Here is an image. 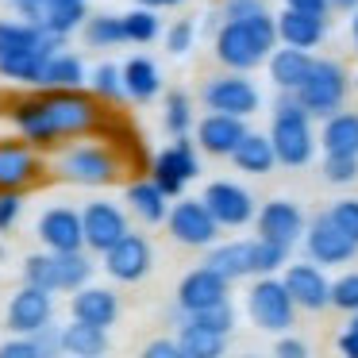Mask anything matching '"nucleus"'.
<instances>
[{
    "mask_svg": "<svg viewBox=\"0 0 358 358\" xmlns=\"http://www.w3.org/2000/svg\"><path fill=\"white\" fill-rule=\"evenodd\" d=\"M324 39H327V16H320V12L285 8L278 16V43H289V47H301V50H316Z\"/></svg>",
    "mask_w": 358,
    "mask_h": 358,
    "instance_id": "25",
    "label": "nucleus"
},
{
    "mask_svg": "<svg viewBox=\"0 0 358 358\" xmlns=\"http://www.w3.org/2000/svg\"><path fill=\"white\" fill-rule=\"evenodd\" d=\"M350 39H355V47H358V8L350 12Z\"/></svg>",
    "mask_w": 358,
    "mask_h": 358,
    "instance_id": "59",
    "label": "nucleus"
},
{
    "mask_svg": "<svg viewBox=\"0 0 358 358\" xmlns=\"http://www.w3.org/2000/svg\"><path fill=\"white\" fill-rule=\"evenodd\" d=\"M81 39H85L93 50H112V47H120V43H127V35H124V16H108V12H101V16H89L85 24H81Z\"/></svg>",
    "mask_w": 358,
    "mask_h": 358,
    "instance_id": "36",
    "label": "nucleus"
},
{
    "mask_svg": "<svg viewBox=\"0 0 358 358\" xmlns=\"http://www.w3.org/2000/svg\"><path fill=\"white\" fill-rule=\"evenodd\" d=\"M139 4H147V8H178L185 0H139Z\"/></svg>",
    "mask_w": 358,
    "mask_h": 358,
    "instance_id": "57",
    "label": "nucleus"
},
{
    "mask_svg": "<svg viewBox=\"0 0 358 358\" xmlns=\"http://www.w3.org/2000/svg\"><path fill=\"white\" fill-rule=\"evenodd\" d=\"M55 173L66 185H81V189H104L116 185L124 162L108 143H85V139H70L58 147L55 155Z\"/></svg>",
    "mask_w": 358,
    "mask_h": 358,
    "instance_id": "2",
    "label": "nucleus"
},
{
    "mask_svg": "<svg viewBox=\"0 0 358 358\" xmlns=\"http://www.w3.org/2000/svg\"><path fill=\"white\" fill-rule=\"evenodd\" d=\"M185 324L208 327V331H220V335H231V327H235V308H231V301H220V304H208V308H201V312H189Z\"/></svg>",
    "mask_w": 358,
    "mask_h": 358,
    "instance_id": "42",
    "label": "nucleus"
},
{
    "mask_svg": "<svg viewBox=\"0 0 358 358\" xmlns=\"http://www.w3.org/2000/svg\"><path fill=\"white\" fill-rule=\"evenodd\" d=\"M201 101H204L208 112H227V116H243V120L255 116V112L262 108L258 85L239 70H227V73H220V78H208L201 85Z\"/></svg>",
    "mask_w": 358,
    "mask_h": 358,
    "instance_id": "7",
    "label": "nucleus"
},
{
    "mask_svg": "<svg viewBox=\"0 0 358 358\" xmlns=\"http://www.w3.org/2000/svg\"><path fill=\"white\" fill-rule=\"evenodd\" d=\"M8 120H12V127H16L20 139L35 143L39 150H58V147H62V135H58L55 120H50L43 93L16 96V101H12V108H8Z\"/></svg>",
    "mask_w": 358,
    "mask_h": 358,
    "instance_id": "14",
    "label": "nucleus"
},
{
    "mask_svg": "<svg viewBox=\"0 0 358 358\" xmlns=\"http://www.w3.org/2000/svg\"><path fill=\"white\" fill-rule=\"evenodd\" d=\"M50 320H55V293L24 281V285L8 296L4 327H8L12 335H31V331H39V327H47Z\"/></svg>",
    "mask_w": 358,
    "mask_h": 358,
    "instance_id": "15",
    "label": "nucleus"
},
{
    "mask_svg": "<svg viewBox=\"0 0 358 358\" xmlns=\"http://www.w3.org/2000/svg\"><path fill=\"white\" fill-rule=\"evenodd\" d=\"M270 112H273V120H312V112L304 108L296 89H278V96L270 101Z\"/></svg>",
    "mask_w": 358,
    "mask_h": 358,
    "instance_id": "46",
    "label": "nucleus"
},
{
    "mask_svg": "<svg viewBox=\"0 0 358 358\" xmlns=\"http://www.w3.org/2000/svg\"><path fill=\"white\" fill-rule=\"evenodd\" d=\"M220 12H224V20H250L258 12H266V0H227Z\"/></svg>",
    "mask_w": 358,
    "mask_h": 358,
    "instance_id": "52",
    "label": "nucleus"
},
{
    "mask_svg": "<svg viewBox=\"0 0 358 358\" xmlns=\"http://www.w3.org/2000/svg\"><path fill=\"white\" fill-rule=\"evenodd\" d=\"M331 8H339V12H355V8H358V0H331Z\"/></svg>",
    "mask_w": 358,
    "mask_h": 358,
    "instance_id": "58",
    "label": "nucleus"
},
{
    "mask_svg": "<svg viewBox=\"0 0 358 358\" xmlns=\"http://www.w3.org/2000/svg\"><path fill=\"white\" fill-rule=\"evenodd\" d=\"M327 212H331L335 224H339L343 231H347L350 239L358 243V196H339V201H335Z\"/></svg>",
    "mask_w": 358,
    "mask_h": 358,
    "instance_id": "48",
    "label": "nucleus"
},
{
    "mask_svg": "<svg viewBox=\"0 0 358 358\" xmlns=\"http://www.w3.org/2000/svg\"><path fill=\"white\" fill-rule=\"evenodd\" d=\"M143 358H181V347L178 339H150L143 347Z\"/></svg>",
    "mask_w": 358,
    "mask_h": 358,
    "instance_id": "53",
    "label": "nucleus"
},
{
    "mask_svg": "<svg viewBox=\"0 0 358 358\" xmlns=\"http://www.w3.org/2000/svg\"><path fill=\"white\" fill-rule=\"evenodd\" d=\"M227 289H231V281H227L224 273H216L212 266H196V270H189L185 278L178 281L173 304L189 316V312H201V308H208V304L227 301Z\"/></svg>",
    "mask_w": 358,
    "mask_h": 358,
    "instance_id": "20",
    "label": "nucleus"
},
{
    "mask_svg": "<svg viewBox=\"0 0 358 358\" xmlns=\"http://www.w3.org/2000/svg\"><path fill=\"white\" fill-rule=\"evenodd\" d=\"M339 350H343V355H347V358H358V335L350 331V327H347V331L339 335Z\"/></svg>",
    "mask_w": 358,
    "mask_h": 358,
    "instance_id": "56",
    "label": "nucleus"
},
{
    "mask_svg": "<svg viewBox=\"0 0 358 358\" xmlns=\"http://www.w3.org/2000/svg\"><path fill=\"white\" fill-rule=\"evenodd\" d=\"M0 358H43V355L31 335H12V339L0 343Z\"/></svg>",
    "mask_w": 358,
    "mask_h": 358,
    "instance_id": "50",
    "label": "nucleus"
},
{
    "mask_svg": "<svg viewBox=\"0 0 358 358\" xmlns=\"http://www.w3.org/2000/svg\"><path fill=\"white\" fill-rule=\"evenodd\" d=\"M124 89H127V101L135 104H150L158 93H162V73L150 58L135 55L124 62Z\"/></svg>",
    "mask_w": 358,
    "mask_h": 358,
    "instance_id": "33",
    "label": "nucleus"
},
{
    "mask_svg": "<svg viewBox=\"0 0 358 358\" xmlns=\"http://www.w3.org/2000/svg\"><path fill=\"white\" fill-rule=\"evenodd\" d=\"M331 308L347 312V316L358 312V270H350V273L331 281Z\"/></svg>",
    "mask_w": 358,
    "mask_h": 358,
    "instance_id": "45",
    "label": "nucleus"
},
{
    "mask_svg": "<svg viewBox=\"0 0 358 358\" xmlns=\"http://www.w3.org/2000/svg\"><path fill=\"white\" fill-rule=\"evenodd\" d=\"M324 181H327V185H355V181H358V158H350V155H324Z\"/></svg>",
    "mask_w": 358,
    "mask_h": 358,
    "instance_id": "44",
    "label": "nucleus"
},
{
    "mask_svg": "<svg viewBox=\"0 0 358 358\" xmlns=\"http://www.w3.org/2000/svg\"><path fill=\"white\" fill-rule=\"evenodd\" d=\"M270 143L273 155H278V166H308L312 155H316L320 135L312 131V120H273L270 124Z\"/></svg>",
    "mask_w": 358,
    "mask_h": 358,
    "instance_id": "19",
    "label": "nucleus"
},
{
    "mask_svg": "<svg viewBox=\"0 0 358 358\" xmlns=\"http://www.w3.org/2000/svg\"><path fill=\"white\" fill-rule=\"evenodd\" d=\"M204 204H208V212L216 216L220 227H247L255 224L258 216V204L255 196H250L247 185H235V181H212V185H204Z\"/></svg>",
    "mask_w": 358,
    "mask_h": 358,
    "instance_id": "18",
    "label": "nucleus"
},
{
    "mask_svg": "<svg viewBox=\"0 0 358 358\" xmlns=\"http://www.w3.org/2000/svg\"><path fill=\"white\" fill-rule=\"evenodd\" d=\"M178 347H181V358H220L227 350V335L196 327V324H181L178 327Z\"/></svg>",
    "mask_w": 358,
    "mask_h": 358,
    "instance_id": "34",
    "label": "nucleus"
},
{
    "mask_svg": "<svg viewBox=\"0 0 358 358\" xmlns=\"http://www.w3.org/2000/svg\"><path fill=\"white\" fill-rule=\"evenodd\" d=\"M255 227H258V235H262V239L281 243V247L293 250L296 243L304 239V227H308V220H304V212H301V204H296V201L273 196V201L258 204Z\"/></svg>",
    "mask_w": 358,
    "mask_h": 358,
    "instance_id": "17",
    "label": "nucleus"
},
{
    "mask_svg": "<svg viewBox=\"0 0 358 358\" xmlns=\"http://www.w3.org/2000/svg\"><path fill=\"white\" fill-rule=\"evenodd\" d=\"M301 243H304V250H308V258H312V262H320V266H347L350 258L358 255V243L350 239L339 224H335L331 212L312 216L308 227H304V239Z\"/></svg>",
    "mask_w": 358,
    "mask_h": 358,
    "instance_id": "13",
    "label": "nucleus"
},
{
    "mask_svg": "<svg viewBox=\"0 0 358 358\" xmlns=\"http://www.w3.org/2000/svg\"><path fill=\"white\" fill-rule=\"evenodd\" d=\"M166 231H170L173 243H181L189 250H208L224 227L216 224V216L208 212V204L201 196H178L166 212Z\"/></svg>",
    "mask_w": 358,
    "mask_h": 358,
    "instance_id": "6",
    "label": "nucleus"
},
{
    "mask_svg": "<svg viewBox=\"0 0 358 358\" xmlns=\"http://www.w3.org/2000/svg\"><path fill=\"white\" fill-rule=\"evenodd\" d=\"M8 8L12 16L27 20V24L43 27V31L66 35V39L89 20L85 0H8Z\"/></svg>",
    "mask_w": 358,
    "mask_h": 358,
    "instance_id": "10",
    "label": "nucleus"
},
{
    "mask_svg": "<svg viewBox=\"0 0 358 358\" xmlns=\"http://www.w3.org/2000/svg\"><path fill=\"white\" fill-rule=\"evenodd\" d=\"M124 204L139 224L155 227V224H166V212H170V196L158 189L155 178H139L124 189Z\"/></svg>",
    "mask_w": 358,
    "mask_h": 358,
    "instance_id": "27",
    "label": "nucleus"
},
{
    "mask_svg": "<svg viewBox=\"0 0 358 358\" xmlns=\"http://www.w3.org/2000/svg\"><path fill=\"white\" fill-rule=\"evenodd\" d=\"M47 112L55 120L62 143L70 139H89L93 131L104 127V101L93 96L89 89H39Z\"/></svg>",
    "mask_w": 358,
    "mask_h": 358,
    "instance_id": "3",
    "label": "nucleus"
},
{
    "mask_svg": "<svg viewBox=\"0 0 358 358\" xmlns=\"http://www.w3.org/2000/svg\"><path fill=\"white\" fill-rule=\"evenodd\" d=\"M285 8H296V12H320V16H327V12H331V0H285Z\"/></svg>",
    "mask_w": 358,
    "mask_h": 358,
    "instance_id": "55",
    "label": "nucleus"
},
{
    "mask_svg": "<svg viewBox=\"0 0 358 358\" xmlns=\"http://www.w3.org/2000/svg\"><path fill=\"white\" fill-rule=\"evenodd\" d=\"M196 143L189 139V135H181V139H173L170 147L162 150V155H155V162H150V178L158 181V189H162L170 201H178V196H185V185L201 173V155H196Z\"/></svg>",
    "mask_w": 358,
    "mask_h": 358,
    "instance_id": "8",
    "label": "nucleus"
},
{
    "mask_svg": "<svg viewBox=\"0 0 358 358\" xmlns=\"http://www.w3.org/2000/svg\"><path fill=\"white\" fill-rule=\"evenodd\" d=\"M193 39H196L193 20H173V27L166 31V50L181 58V55H189V50H193Z\"/></svg>",
    "mask_w": 358,
    "mask_h": 358,
    "instance_id": "47",
    "label": "nucleus"
},
{
    "mask_svg": "<svg viewBox=\"0 0 358 358\" xmlns=\"http://www.w3.org/2000/svg\"><path fill=\"white\" fill-rule=\"evenodd\" d=\"M24 281L27 285H39L47 293H58V258L55 250H35V255L24 258Z\"/></svg>",
    "mask_w": 358,
    "mask_h": 358,
    "instance_id": "41",
    "label": "nucleus"
},
{
    "mask_svg": "<svg viewBox=\"0 0 358 358\" xmlns=\"http://www.w3.org/2000/svg\"><path fill=\"white\" fill-rule=\"evenodd\" d=\"M231 162H235V170L239 173H270L273 166H278V155H273V143H270V135H262V131H247L239 139V147L231 150Z\"/></svg>",
    "mask_w": 358,
    "mask_h": 358,
    "instance_id": "31",
    "label": "nucleus"
},
{
    "mask_svg": "<svg viewBox=\"0 0 358 358\" xmlns=\"http://www.w3.org/2000/svg\"><path fill=\"white\" fill-rule=\"evenodd\" d=\"M43 66H47V55H39V50H27V55H8V58H0V78L16 81V85L39 89Z\"/></svg>",
    "mask_w": 358,
    "mask_h": 358,
    "instance_id": "37",
    "label": "nucleus"
},
{
    "mask_svg": "<svg viewBox=\"0 0 358 358\" xmlns=\"http://www.w3.org/2000/svg\"><path fill=\"white\" fill-rule=\"evenodd\" d=\"M70 316L73 320H85V324L96 327H116L120 320V293L108 285H81L70 293Z\"/></svg>",
    "mask_w": 358,
    "mask_h": 358,
    "instance_id": "24",
    "label": "nucleus"
},
{
    "mask_svg": "<svg viewBox=\"0 0 358 358\" xmlns=\"http://www.w3.org/2000/svg\"><path fill=\"white\" fill-rule=\"evenodd\" d=\"M347 327H350V331L358 335V312H350V324H347Z\"/></svg>",
    "mask_w": 358,
    "mask_h": 358,
    "instance_id": "60",
    "label": "nucleus"
},
{
    "mask_svg": "<svg viewBox=\"0 0 358 358\" xmlns=\"http://www.w3.org/2000/svg\"><path fill=\"white\" fill-rule=\"evenodd\" d=\"M20 212H24V193L0 189V231H12L20 224Z\"/></svg>",
    "mask_w": 358,
    "mask_h": 358,
    "instance_id": "49",
    "label": "nucleus"
},
{
    "mask_svg": "<svg viewBox=\"0 0 358 358\" xmlns=\"http://www.w3.org/2000/svg\"><path fill=\"white\" fill-rule=\"evenodd\" d=\"M81 231H85V250L104 255L112 243H120L131 231V212L116 201H85L81 204Z\"/></svg>",
    "mask_w": 358,
    "mask_h": 358,
    "instance_id": "9",
    "label": "nucleus"
},
{
    "mask_svg": "<svg viewBox=\"0 0 358 358\" xmlns=\"http://www.w3.org/2000/svg\"><path fill=\"white\" fill-rule=\"evenodd\" d=\"M289 266V247H281V243H270V239H262L258 235L255 239V278H262V273H278V270H285Z\"/></svg>",
    "mask_w": 358,
    "mask_h": 358,
    "instance_id": "43",
    "label": "nucleus"
},
{
    "mask_svg": "<svg viewBox=\"0 0 358 358\" xmlns=\"http://www.w3.org/2000/svg\"><path fill=\"white\" fill-rule=\"evenodd\" d=\"M247 316L255 320V327H262V331L285 335L296 320V301L289 296V289L281 278L262 273V278H255V285L247 289Z\"/></svg>",
    "mask_w": 358,
    "mask_h": 358,
    "instance_id": "5",
    "label": "nucleus"
},
{
    "mask_svg": "<svg viewBox=\"0 0 358 358\" xmlns=\"http://www.w3.org/2000/svg\"><path fill=\"white\" fill-rule=\"evenodd\" d=\"M312 62H316L312 50H301V47L281 43V47H273V55L266 58V70H270V81L278 89H296L304 78H308Z\"/></svg>",
    "mask_w": 358,
    "mask_h": 358,
    "instance_id": "28",
    "label": "nucleus"
},
{
    "mask_svg": "<svg viewBox=\"0 0 358 358\" xmlns=\"http://www.w3.org/2000/svg\"><path fill=\"white\" fill-rule=\"evenodd\" d=\"M196 147L212 158H231V150L239 147V139L250 131L243 116H227V112H208L204 120H196Z\"/></svg>",
    "mask_w": 358,
    "mask_h": 358,
    "instance_id": "23",
    "label": "nucleus"
},
{
    "mask_svg": "<svg viewBox=\"0 0 358 358\" xmlns=\"http://www.w3.org/2000/svg\"><path fill=\"white\" fill-rule=\"evenodd\" d=\"M281 281H285L289 296L296 301V312H324L331 308V281H327L324 266L320 262H289L285 273H281Z\"/></svg>",
    "mask_w": 358,
    "mask_h": 358,
    "instance_id": "16",
    "label": "nucleus"
},
{
    "mask_svg": "<svg viewBox=\"0 0 358 358\" xmlns=\"http://www.w3.org/2000/svg\"><path fill=\"white\" fill-rule=\"evenodd\" d=\"M31 339L39 343V355L43 358H55V355H62V327L50 320L47 327H39V331H31Z\"/></svg>",
    "mask_w": 358,
    "mask_h": 358,
    "instance_id": "51",
    "label": "nucleus"
},
{
    "mask_svg": "<svg viewBox=\"0 0 358 358\" xmlns=\"http://www.w3.org/2000/svg\"><path fill=\"white\" fill-rule=\"evenodd\" d=\"M320 147H324V155L358 158V112H331L320 127Z\"/></svg>",
    "mask_w": 358,
    "mask_h": 358,
    "instance_id": "30",
    "label": "nucleus"
},
{
    "mask_svg": "<svg viewBox=\"0 0 358 358\" xmlns=\"http://www.w3.org/2000/svg\"><path fill=\"white\" fill-rule=\"evenodd\" d=\"M273 355H278V358H304V355H308V347H304L296 335H281L278 347H273Z\"/></svg>",
    "mask_w": 358,
    "mask_h": 358,
    "instance_id": "54",
    "label": "nucleus"
},
{
    "mask_svg": "<svg viewBox=\"0 0 358 358\" xmlns=\"http://www.w3.org/2000/svg\"><path fill=\"white\" fill-rule=\"evenodd\" d=\"M35 235L47 250H81L85 231H81V212L70 204H50L35 224Z\"/></svg>",
    "mask_w": 358,
    "mask_h": 358,
    "instance_id": "22",
    "label": "nucleus"
},
{
    "mask_svg": "<svg viewBox=\"0 0 358 358\" xmlns=\"http://www.w3.org/2000/svg\"><path fill=\"white\" fill-rule=\"evenodd\" d=\"M58 258V293H73V289L89 285L96 273L93 258H89V250H55Z\"/></svg>",
    "mask_w": 358,
    "mask_h": 358,
    "instance_id": "35",
    "label": "nucleus"
},
{
    "mask_svg": "<svg viewBox=\"0 0 358 358\" xmlns=\"http://www.w3.org/2000/svg\"><path fill=\"white\" fill-rule=\"evenodd\" d=\"M162 127L173 135V139H181V135H189V131L196 127V116H193V96H189L185 89H173V93H166Z\"/></svg>",
    "mask_w": 358,
    "mask_h": 358,
    "instance_id": "38",
    "label": "nucleus"
},
{
    "mask_svg": "<svg viewBox=\"0 0 358 358\" xmlns=\"http://www.w3.org/2000/svg\"><path fill=\"white\" fill-rule=\"evenodd\" d=\"M66 47V35L55 31H43V27L27 24V20L12 16V20H0V58L8 55H27V50H39V55H58Z\"/></svg>",
    "mask_w": 358,
    "mask_h": 358,
    "instance_id": "21",
    "label": "nucleus"
},
{
    "mask_svg": "<svg viewBox=\"0 0 358 358\" xmlns=\"http://www.w3.org/2000/svg\"><path fill=\"white\" fill-rule=\"evenodd\" d=\"M112 339H108V327H96V324H85V320H73L62 324V355H73V358H101L108 355Z\"/></svg>",
    "mask_w": 358,
    "mask_h": 358,
    "instance_id": "29",
    "label": "nucleus"
},
{
    "mask_svg": "<svg viewBox=\"0 0 358 358\" xmlns=\"http://www.w3.org/2000/svg\"><path fill=\"white\" fill-rule=\"evenodd\" d=\"M85 85H89V70H85V62H81L73 50L62 47L58 55L47 58L39 89H85Z\"/></svg>",
    "mask_w": 358,
    "mask_h": 358,
    "instance_id": "32",
    "label": "nucleus"
},
{
    "mask_svg": "<svg viewBox=\"0 0 358 358\" xmlns=\"http://www.w3.org/2000/svg\"><path fill=\"white\" fill-rule=\"evenodd\" d=\"M104 273H108L116 285H139L150 270H155V247H150L147 235L127 231L120 243H112L108 250L101 255Z\"/></svg>",
    "mask_w": 358,
    "mask_h": 358,
    "instance_id": "11",
    "label": "nucleus"
},
{
    "mask_svg": "<svg viewBox=\"0 0 358 358\" xmlns=\"http://www.w3.org/2000/svg\"><path fill=\"white\" fill-rule=\"evenodd\" d=\"M273 47H278V16H270V8L250 20H224L216 31V62L239 73L266 66Z\"/></svg>",
    "mask_w": 358,
    "mask_h": 358,
    "instance_id": "1",
    "label": "nucleus"
},
{
    "mask_svg": "<svg viewBox=\"0 0 358 358\" xmlns=\"http://www.w3.org/2000/svg\"><path fill=\"white\" fill-rule=\"evenodd\" d=\"M347 93H350V73L335 58H316L308 78L296 85V96L312 112V120H327L331 112H339L347 104Z\"/></svg>",
    "mask_w": 358,
    "mask_h": 358,
    "instance_id": "4",
    "label": "nucleus"
},
{
    "mask_svg": "<svg viewBox=\"0 0 358 358\" xmlns=\"http://www.w3.org/2000/svg\"><path fill=\"white\" fill-rule=\"evenodd\" d=\"M89 93L101 96L104 104H120L127 101V89H124V66H112V62H101L89 70Z\"/></svg>",
    "mask_w": 358,
    "mask_h": 358,
    "instance_id": "39",
    "label": "nucleus"
},
{
    "mask_svg": "<svg viewBox=\"0 0 358 358\" xmlns=\"http://www.w3.org/2000/svg\"><path fill=\"white\" fill-rule=\"evenodd\" d=\"M47 173V162H43V150L27 139H0V189H16V193H27L35 189Z\"/></svg>",
    "mask_w": 358,
    "mask_h": 358,
    "instance_id": "12",
    "label": "nucleus"
},
{
    "mask_svg": "<svg viewBox=\"0 0 358 358\" xmlns=\"http://www.w3.org/2000/svg\"><path fill=\"white\" fill-rule=\"evenodd\" d=\"M124 35H127V43H135V47H147V43H155L158 35H162V20H158V8H147V4H139V8L124 12Z\"/></svg>",
    "mask_w": 358,
    "mask_h": 358,
    "instance_id": "40",
    "label": "nucleus"
},
{
    "mask_svg": "<svg viewBox=\"0 0 358 358\" xmlns=\"http://www.w3.org/2000/svg\"><path fill=\"white\" fill-rule=\"evenodd\" d=\"M204 266H212L216 273H224L227 281H243L255 278V239H227V243H212L208 255H204Z\"/></svg>",
    "mask_w": 358,
    "mask_h": 358,
    "instance_id": "26",
    "label": "nucleus"
}]
</instances>
